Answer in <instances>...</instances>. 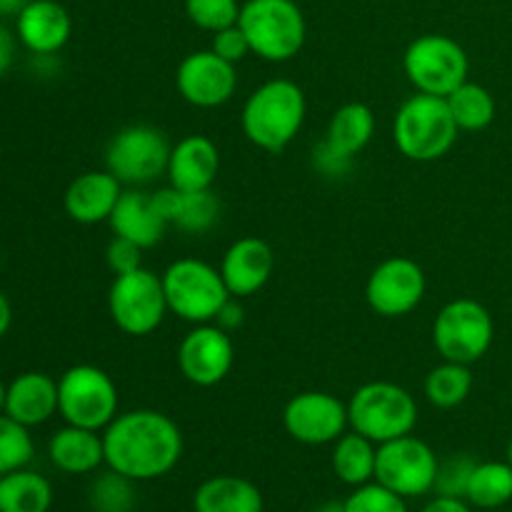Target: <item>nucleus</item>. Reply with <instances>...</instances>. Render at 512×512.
Segmentation results:
<instances>
[{
  "label": "nucleus",
  "mask_w": 512,
  "mask_h": 512,
  "mask_svg": "<svg viewBox=\"0 0 512 512\" xmlns=\"http://www.w3.org/2000/svg\"><path fill=\"white\" fill-rule=\"evenodd\" d=\"M220 170L218 145L208 135H185L170 148L168 183L178 190L213 188Z\"/></svg>",
  "instance_id": "nucleus-20"
},
{
  "label": "nucleus",
  "mask_w": 512,
  "mask_h": 512,
  "mask_svg": "<svg viewBox=\"0 0 512 512\" xmlns=\"http://www.w3.org/2000/svg\"><path fill=\"white\" fill-rule=\"evenodd\" d=\"M240 8L238 0H185V15L190 23L208 33L230 28L238 23Z\"/></svg>",
  "instance_id": "nucleus-34"
},
{
  "label": "nucleus",
  "mask_w": 512,
  "mask_h": 512,
  "mask_svg": "<svg viewBox=\"0 0 512 512\" xmlns=\"http://www.w3.org/2000/svg\"><path fill=\"white\" fill-rule=\"evenodd\" d=\"M345 512H410L403 495L393 493L380 483H365L345 500Z\"/></svg>",
  "instance_id": "nucleus-35"
},
{
  "label": "nucleus",
  "mask_w": 512,
  "mask_h": 512,
  "mask_svg": "<svg viewBox=\"0 0 512 512\" xmlns=\"http://www.w3.org/2000/svg\"><path fill=\"white\" fill-rule=\"evenodd\" d=\"M35 445L30 428L15 423L8 415H0V475L25 468L33 460Z\"/></svg>",
  "instance_id": "nucleus-33"
},
{
  "label": "nucleus",
  "mask_w": 512,
  "mask_h": 512,
  "mask_svg": "<svg viewBox=\"0 0 512 512\" xmlns=\"http://www.w3.org/2000/svg\"><path fill=\"white\" fill-rule=\"evenodd\" d=\"M275 270L273 248L263 238H238L223 255L220 275L233 298H248L265 288Z\"/></svg>",
  "instance_id": "nucleus-18"
},
{
  "label": "nucleus",
  "mask_w": 512,
  "mask_h": 512,
  "mask_svg": "<svg viewBox=\"0 0 512 512\" xmlns=\"http://www.w3.org/2000/svg\"><path fill=\"white\" fill-rule=\"evenodd\" d=\"M238 25L250 50L268 63L293 60L308 38V23L295 0H248L240 8Z\"/></svg>",
  "instance_id": "nucleus-4"
},
{
  "label": "nucleus",
  "mask_w": 512,
  "mask_h": 512,
  "mask_svg": "<svg viewBox=\"0 0 512 512\" xmlns=\"http://www.w3.org/2000/svg\"><path fill=\"white\" fill-rule=\"evenodd\" d=\"M495 338L493 315L473 298L450 300L433 323V345L443 360L473 365L488 355Z\"/></svg>",
  "instance_id": "nucleus-9"
},
{
  "label": "nucleus",
  "mask_w": 512,
  "mask_h": 512,
  "mask_svg": "<svg viewBox=\"0 0 512 512\" xmlns=\"http://www.w3.org/2000/svg\"><path fill=\"white\" fill-rule=\"evenodd\" d=\"M88 503L93 512H133L135 503H138L135 480L108 468V473L98 475L90 483Z\"/></svg>",
  "instance_id": "nucleus-32"
},
{
  "label": "nucleus",
  "mask_w": 512,
  "mask_h": 512,
  "mask_svg": "<svg viewBox=\"0 0 512 512\" xmlns=\"http://www.w3.org/2000/svg\"><path fill=\"white\" fill-rule=\"evenodd\" d=\"M403 70L418 93L448 98L468 80L470 60L458 40L450 35L428 33L405 48Z\"/></svg>",
  "instance_id": "nucleus-8"
},
{
  "label": "nucleus",
  "mask_w": 512,
  "mask_h": 512,
  "mask_svg": "<svg viewBox=\"0 0 512 512\" xmlns=\"http://www.w3.org/2000/svg\"><path fill=\"white\" fill-rule=\"evenodd\" d=\"M440 460L425 440L413 433L378 445L375 460V483L385 485L393 493L408 498H420L435 490Z\"/></svg>",
  "instance_id": "nucleus-12"
},
{
  "label": "nucleus",
  "mask_w": 512,
  "mask_h": 512,
  "mask_svg": "<svg viewBox=\"0 0 512 512\" xmlns=\"http://www.w3.org/2000/svg\"><path fill=\"white\" fill-rule=\"evenodd\" d=\"M28 0H0V15H18Z\"/></svg>",
  "instance_id": "nucleus-44"
},
{
  "label": "nucleus",
  "mask_w": 512,
  "mask_h": 512,
  "mask_svg": "<svg viewBox=\"0 0 512 512\" xmlns=\"http://www.w3.org/2000/svg\"><path fill=\"white\" fill-rule=\"evenodd\" d=\"M175 85L185 103L210 110L233 100L238 90V73L233 63L215 55L213 50H195L180 60Z\"/></svg>",
  "instance_id": "nucleus-16"
},
{
  "label": "nucleus",
  "mask_w": 512,
  "mask_h": 512,
  "mask_svg": "<svg viewBox=\"0 0 512 512\" xmlns=\"http://www.w3.org/2000/svg\"><path fill=\"white\" fill-rule=\"evenodd\" d=\"M420 512H473V505L465 498H445V495H438V498L430 500Z\"/></svg>",
  "instance_id": "nucleus-42"
},
{
  "label": "nucleus",
  "mask_w": 512,
  "mask_h": 512,
  "mask_svg": "<svg viewBox=\"0 0 512 512\" xmlns=\"http://www.w3.org/2000/svg\"><path fill=\"white\" fill-rule=\"evenodd\" d=\"M445 100H448V108L460 130L478 133L495 120V98L483 85L465 80Z\"/></svg>",
  "instance_id": "nucleus-31"
},
{
  "label": "nucleus",
  "mask_w": 512,
  "mask_h": 512,
  "mask_svg": "<svg viewBox=\"0 0 512 512\" xmlns=\"http://www.w3.org/2000/svg\"><path fill=\"white\" fill-rule=\"evenodd\" d=\"M48 458L60 473L88 475L105 463L103 435L98 430L68 425L55 430L48 443Z\"/></svg>",
  "instance_id": "nucleus-24"
},
{
  "label": "nucleus",
  "mask_w": 512,
  "mask_h": 512,
  "mask_svg": "<svg viewBox=\"0 0 512 512\" xmlns=\"http://www.w3.org/2000/svg\"><path fill=\"white\" fill-rule=\"evenodd\" d=\"M475 465L478 460H473L470 455H453V458L443 460L438 468V480H435V493L445 495V498H465Z\"/></svg>",
  "instance_id": "nucleus-36"
},
{
  "label": "nucleus",
  "mask_w": 512,
  "mask_h": 512,
  "mask_svg": "<svg viewBox=\"0 0 512 512\" xmlns=\"http://www.w3.org/2000/svg\"><path fill=\"white\" fill-rule=\"evenodd\" d=\"M375 135V113L365 103H345L333 113L325 133V143L338 153L355 158L368 148Z\"/></svg>",
  "instance_id": "nucleus-26"
},
{
  "label": "nucleus",
  "mask_w": 512,
  "mask_h": 512,
  "mask_svg": "<svg viewBox=\"0 0 512 512\" xmlns=\"http://www.w3.org/2000/svg\"><path fill=\"white\" fill-rule=\"evenodd\" d=\"M168 310L190 325L215 323L230 295L218 268L198 258H180L160 275Z\"/></svg>",
  "instance_id": "nucleus-6"
},
{
  "label": "nucleus",
  "mask_w": 512,
  "mask_h": 512,
  "mask_svg": "<svg viewBox=\"0 0 512 512\" xmlns=\"http://www.w3.org/2000/svg\"><path fill=\"white\" fill-rule=\"evenodd\" d=\"M210 50L233 65H238L245 55L253 53V50H250L248 38H245L243 28H240L238 23L230 25V28L218 30V33H213V45H210Z\"/></svg>",
  "instance_id": "nucleus-37"
},
{
  "label": "nucleus",
  "mask_w": 512,
  "mask_h": 512,
  "mask_svg": "<svg viewBox=\"0 0 512 512\" xmlns=\"http://www.w3.org/2000/svg\"><path fill=\"white\" fill-rule=\"evenodd\" d=\"M258 485L238 475H215L198 485L193 495L195 512H263Z\"/></svg>",
  "instance_id": "nucleus-25"
},
{
  "label": "nucleus",
  "mask_w": 512,
  "mask_h": 512,
  "mask_svg": "<svg viewBox=\"0 0 512 512\" xmlns=\"http://www.w3.org/2000/svg\"><path fill=\"white\" fill-rule=\"evenodd\" d=\"M448 100L418 93L405 100L393 120V140L400 153L415 163H433L448 155L458 140Z\"/></svg>",
  "instance_id": "nucleus-3"
},
{
  "label": "nucleus",
  "mask_w": 512,
  "mask_h": 512,
  "mask_svg": "<svg viewBox=\"0 0 512 512\" xmlns=\"http://www.w3.org/2000/svg\"><path fill=\"white\" fill-rule=\"evenodd\" d=\"M283 428L303 445H330L350 428L348 403L325 390H305L285 405Z\"/></svg>",
  "instance_id": "nucleus-13"
},
{
  "label": "nucleus",
  "mask_w": 512,
  "mask_h": 512,
  "mask_svg": "<svg viewBox=\"0 0 512 512\" xmlns=\"http://www.w3.org/2000/svg\"><path fill=\"white\" fill-rule=\"evenodd\" d=\"M235 365V345L228 330L215 323L195 325L178 345V368L188 383L213 388L223 383Z\"/></svg>",
  "instance_id": "nucleus-15"
},
{
  "label": "nucleus",
  "mask_w": 512,
  "mask_h": 512,
  "mask_svg": "<svg viewBox=\"0 0 512 512\" xmlns=\"http://www.w3.org/2000/svg\"><path fill=\"white\" fill-rule=\"evenodd\" d=\"M108 225L113 235L133 240L143 250L158 245L163 240L165 228H168L158 203H155V195L138 188L123 190L113 213H110Z\"/></svg>",
  "instance_id": "nucleus-21"
},
{
  "label": "nucleus",
  "mask_w": 512,
  "mask_h": 512,
  "mask_svg": "<svg viewBox=\"0 0 512 512\" xmlns=\"http://www.w3.org/2000/svg\"><path fill=\"white\" fill-rule=\"evenodd\" d=\"M375 460H378V445L355 430L343 433L333 443V473L350 488L373 483Z\"/></svg>",
  "instance_id": "nucleus-27"
},
{
  "label": "nucleus",
  "mask_w": 512,
  "mask_h": 512,
  "mask_svg": "<svg viewBox=\"0 0 512 512\" xmlns=\"http://www.w3.org/2000/svg\"><path fill=\"white\" fill-rule=\"evenodd\" d=\"M115 380L98 365H73L58 380V413L68 425L103 433L118 418Z\"/></svg>",
  "instance_id": "nucleus-7"
},
{
  "label": "nucleus",
  "mask_w": 512,
  "mask_h": 512,
  "mask_svg": "<svg viewBox=\"0 0 512 512\" xmlns=\"http://www.w3.org/2000/svg\"><path fill=\"white\" fill-rule=\"evenodd\" d=\"M140 253H143V248L135 245L133 240L113 235V240L108 243V250H105V260H108V268L115 275H123L130 273V270H138L143 265L140 263Z\"/></svg>",
  "instance_id": "nucleus-38"
},
{
  "label": "nucleus",
  "mask_w": 512,
  "mask_h": 512,
  "mask_svg": "<svg viewBox=\"0 0 512 512\" xmlns=\"http://www.w3.org/2000/svg\"><path fill=\"white\" fill-rule=\"evenodd\" d=\"M348 420L350 430L383 445L413 433L418 425V403L403 385L373 380L360 385L348 400Z\"/></svg>",
  "instance_id": "nucleus-5"
},
{
  "label": "nucleus",
  "mask_w": 512,
  "mask_h": 512,
  "mask_svg": "<svg viewBox=\"0 0 512 512\" xmlns=\"http://www.w3.org/2000/svg\"><path fill=\"white\" fill-rule=\"evenodd\" d=\"M53 485L35 470L20 468L0 475V512H48Z\"/></svg>",
  "instance_id": "nucleus-28"
},
{
  "label": "nucleus",
  "mask_w": 512,
  "mask_h": 512,
  "mask_svg": "<svg viewBox=\"0 0 512 512\" xmlns=\"http://www.w3.org/2000/svg\"><path fill=\"white\" fill-rule=\"evenodd\" d=\"M10 323H13V308H10L8 298L0 293V340H3V335L10 330Z\"/></svg>",
  "instance_id": "nucleus-43"
},
{
  "label": "nucleus",
  "mask_w": 512,
  "mask_h": 512,
  "mask_svg": "<svg viewBox=\"0 0 512 512\" xmlns=\"http://www.w3.org/2000/svg\"><path fill=\"white\" fill-rule=\"evenodd\" d=\"M470 390H473V373H470V365L463 363L443 360L425 378V398L433 408L440 410H453L463 405Z\"/></svg>",
  "instance_id": "nucleus-30"
},
{
  "label": "nucleus",
  "mask_w": 512,
  "mask_h": 512,
  "mask_svg": "<svg viewBox=\"0 0 512 512\" xmlns=\"http://www.w3.org/2000/svg\"><path fill=\"white\" fill-rule=\"evenodd\" d=\"M170 148L163 133L153 125H128L110 138L105 150V170L115 175L123 185L140 188L168 170Z\"/></svg>",
  "instance_id": "nucleus-11"
},
{
  "label": "nucleus",
  "mask_w": 512,
  "mask_h": 512,
  "mask_svg": "<svg viewBox=\"0 0 512 512\" xmlns=\"http://www.w3.org/2000/svg\"><path fill=\"white\" fill-rule=\"evenodd\" d=\"M508 463L512 465V438H510V443H508Z\"/></svg>",
  "instance_id": "nucleus-47"
},
{
  "label": "nucleus",
  "mask_w": 512,
  "mask_h": 512,
  "mask_svg": "<svg viewBox=\"0 0 512 512\" xmlns=\"http://www.w3.org/2000/svg\"><path fill=\"white\" fill-rule=\"evenodd\" d=\"M123 195V183L110 170H90L78 175L65 190V213L80 225L108 223L115 203Z\"/></svg>",
  "instance_id": "nucleus-19"
},
{
  "label": "nucleus",
  "mask_w": 512,
  "mask_h": 512,
  "mask_svg": "<svg viewBox=\"0 0 512 512\" xmlns=\"http://www.w3.org/2000/svg\"><path fill=\"white\" fill-rule=\"evenodd\" d=\"M315 512H345V500H343V503H335V500H330V503L320 505V508Z\"/></svg>",
  "instance_id": "nucleus-45"
},
{
  "label": "nucleus",
  "mask_w": 512,
  "mask_h": 512,
  "mask_svg": "<svg viewBox=\"0 0 512 512\" xmlns=\"http://www.w3.org/2000/svg\"><path fill=\"white\" fill-rule=\"evenodd\" d=\"M58 413V380L45 373H20L8 383L5 415L25 428L48 423Z\"/></svg>",
  "instance_id": "nucleus-22"
},
{
  "label": "nucleus",
  "mask_w": 512,
  "mask_h": 512,
  "mask_svg": "<svg viewBox=\"0 0 512 512\" xmlns=\"http://www.w3.org/2000/svg\"><path fill=\"white\" fill-rule=\"evenodd\" d=\"M105 465L135 483L168 475L183 458V433L160 410H128L103 430Z\"/></svg>",
  "instance_id": "nucleus-1"
},
{
  "label": "nucleus",
  "mask_w": 512,
  "mask_h": 512,
  "mask_svg": "<svg viewBox=\"0 0 512 512\" xmlns=\"http://www.w3.org/2000/svg\"><path fill=\"white\" fill-rule=\"evenodd\" d=\"M15 45H18V35H13L5 25H0V78H3L10 70V65H13Z\"/></svg>",
  "instance_id": "nucleus-41"
},
{
  "label": "nucleus",
  "mask_w": 512,
  "mask_h": 512,
  "mask_svg": "<svg viewBox=\"0 0 512 512\" xmlns=\"http://www.w3.org/2000/svg\"><path fill=\"white\" fill-rule=\"evenodd\" d=\"M73 33L70 13L58 0H28L15 15V35L33 55H55Z\"/></svg>",
  "instance_id": "nucleus-17"
},
{
  "label": "nucleus",
  "mask_w": 512,
  "mask_h": 512,
  "mask_svg": "<svg viewBox=\"0 0 512 512\" xmlns=\"http://www.w3.org/2000/svg\"><path fill=\"white\" fill-rule=\"evenodd\" d=\"M108 313L125 335L143 338L155 333L170 313L160 275L143 265L130 273L115 275L108 290Z\"/></svg>",
  "instance_id": "nucleus-10"
},
{
  "label": "nucleus",
  "mask_w": 512,
  "mask_h": 512,
  "mask_svg": "<svg viewBox=\"0 0 512 512\" xmlns=\"http://www.w3.org/2000/svg\"><path fill=\"white\" fill-rule=\"evenodd\" d=\"M153 195L165 223L183 230V233H208L210 228H215V223L220 220V210H223L220 198L213 193V188L178 190L173 185H168V188L158 190Z\"/></svg>",
  "instance_id": "nucleus-23"
},
{
  "label": "nucleus",
  "mask_w": 512,
  "mask_h": 512,
  "mask_svg": "<svg viewBox=\"0 0 512 512\" xmlns=\"http://www.w3.org/2000/svg\"><path fill=\"white\" fill-rule=\"evenodd\" d=\"M353 160L355 158L338 153V150H335L333 145L325 143V140L315 145L313 150V168L318 170L320 175H325V178H343V175H348L350 168H353Z\"/></svg>",
  "instance_id": "nucleus-39"
},
{
  "label": "nucleus",
  "mask_w": 512,
  "mask_h": 512,
  "mask_svg": "<svg viewBox=\"0 0 512 512\" xmlns=\"http://www.w3.org/2000/svg\"><path fill=\"white\" fill-rule=\"evenodd\" d=\"M308 115L303 88L288 78H275L248 95L240 113L243 133L255 148L280 153L300 133Z\"/></svg>",
  "instance_id": "nucleus-2"
},
{
  "label": "nucleus",
  "mask_w": 512,
  "mask_h": 512,
  "mask_svg": "<svg viewBox=\"0 0 512 512\" xmlns=\"http://www.w3.org/2000/svg\"><path fill=\"white\" fill-rule=\"evenodd\" d=\"M243 320H245L243 305H240L235 298H230L228 303L223 305V310L218 313V318H215V325L228 330V333H233V330H238L240 325H243Z\"/></svg>",
  "instance_id": "nucleus-40"
},
{
  "label": "nucleus",
  "mask_w": 512,
  "mask_h": 512,
  "mask_svg": "<svg viewBox=\"0 0 512 512\" xmlns=\"http://www.w3.org/2000/svg\"><path fill=\"white\" fill-rule=\"evenodd\" d=\"M465 500L478 510H498L512 500V465L505 460H485L470 475Z\"/></svg>",
  "instance_id": "nucleus-29"
},
{
  "label": "nucleus",
  "mask_w": 512,
  "mask_h": 512,
  "mask_svg": "<svg viewBox=\"0 0 512 512\" xmlns=\"http://www.w3.org/2000/svg\"><path fill=\"white\" fill-rule=\"evenodd\" d=\"M0 160H3V150H0Z\"/></svg>",
  "instance_id": "nucleus-48"
},
{
  "label": "nucleus",
  "mask_w": 512,
  "mask_h": 512,
  "mask_svg": "<svg viewBox=\"0 0 512 512\" xmlns=\"http://www.w3.org/2000/svg\"><path fill=\"white\" fill-rule=\"evenodd\" d=\"M5 395H8V385L0 380V415L5 413Z\"/></svg>",
  "instance_id": "nucleus-46"
},
{
  "label": "nucleus",
  "mask_w": 512,
  "mask_h": 512,
  "mask_svg": "<svg viewBox=\"0 0 512 512\" xmlns=\"http://www.w3.org/2000/svg\"><path fill=\"white\" fill-rule=\"evenodd\" d=\"M428 280L415 260L395 255L383 260L365 283V300L373 313L383 318H403L413 313L425 298Z\"/></svg>",
  "instance_id": "nucleus-14"
}]
</instances>
